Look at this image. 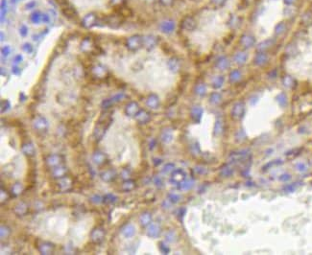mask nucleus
<instances>
[{
  "label": "nucleus",
  "mask_w": 312,
  "mask_h": 255,
  "mask_svg": "<svg viewBox=\"0 0 312 255\" xmlns=\"http://www.w3.org/2000/svg\"><path fill=\"white\" fill-rule=\"evenodd\" d=\"M203 112H204V110L201 107H194V108H192L190 114H191L192 119L195 122H200L203 116Z\"/></svg>",
  "instance_id": "dca6fc26"
},
{
  "label": "nucleus",
  "mask_w": 312,
  "mask_h": 255,
  "mask_svg": "<svg viewBox=\"0 0 312 255\" xmlns=\"http://www.w3.org/2000/svg\"><path fill=\"white\" fill-rule=\"evenodd\" d=\"M168 199L170 201L172 202H178L179 201V199H180V197H179L178 195L176 194H169L168 195Z\"/></svg>",
  "instance_id": "3c124183"
},
{
  "label": "nucleus",
  "mask_w": 312,
  "mask_h": 255,
  "mask_svg": "<svg viewBox=\"0 0 312 255\" xmlns=\"http://www.w3.org/2000/svg\"><path fill=\"white\" fill-rule=\"evenodd\" d=\"M1 52H2V55L6 57V56H8V55L11 53V48H10L9 46H4V47L2 48Z\"/></svg>",
  "instance_id": "6e6d98bb"
},
{
  "label": "nucleus",
  "mask_w": 312,
  "mask_h": 255,
  "mask_svg": "<svg viewBox=\"0 0 312 255\" xmlns=\"http://www.w3.org/2000/svg\"><path fill=\"white\" fill-rule=\"evenodd\" d=\"M125 2H126V0H111V5L114 8H116V7H119V6L125 5Z\"/></svg>",
  "instance_id": "a19ab883"
},
{
  "label": "nucleus",
  "mask_w": 312,
  "mask_h": 255,
  "mask_svg": "<svg viewBox=\"0 0 312 255\" xmlns=\"http://www.w3.org/2000/svg\"><path fill=\"white\" fill-rule=\"evenodd\" d=\"M285 31H286V25H285V23L281 22V23L276 25V27H275V34L276 35L280 36V35L283 34Z\"/></svg>",
  "instance_id": "2f4dec72"
},
{
  "label": "nucleus",
  "mask_w": 312,
  "mask_h": 255,
  "mask_svg": "<svg viewBox=\"0 0 312 255\" xmlns=\"http://www.w3.org/2000/svg\"><path fill=\"white\" fill-rule=\"evenodd\" d=\"M158 42V37L154 35H147L143 37V46L147 50L154 49Z\"/></svg>",
  "instance_id": "1a4fd4ad"
},
{
  "label": "nucleus",
  "mask_w": 312,
  "mask_h": 255,
  "mask_svg": "<svg viewBox=\"0 0 312 255\" xmlns=\"http://www.w3.org/2000/svg\"><path fill=\"white\" fill-rule=\"evenodd\" d=\"M105 22L111 28H118V27H120L123 22V17L115 12L114 15H109L106 16Z\"/></svg>",
  "instance_id": "7ed1b4c3"
},
{
  "label": "nucleus",
  "mask_w": 312,
  "mask_h": 255,
  "mask_svg": "<svg viewBox=\"0 0 312 255\" xmlns=\"http://www.w3.org/2000/svg\"><path fill=\"white\" fill-rule=\"evenodd\" d=\"M134 187H135V184L132 181H128L124 184V188L126 189V190H132Z\"/></svg>",
  "instance_id": "5fc2aeb1"
},
{
  "label": "nucleus",
  "mask_w": 312,
  "mask_h": 255,
  "mask_svg": "<svg viewBox=\"0 0 312 255\" xmlns=\"http://www.w3.org/2000/svg\"><path fill=\"white\" fill-rule=\"evenodd\" d=\"M36 4H37L36 1H31V2H29V3L26 4V8H27V9H32V8H34V7H35Z\"/></svg>",
  "instance_id": "052dcab7"
},
{
  "label": "nucleus",
  "mask_w": 312,
  "mask_h": 255,
  "mask_svg": "<svg viewBox=\"0 0 312 255\" xmlns=\"http://www.w3.org/2000/svg\"><path fill=\"white\" fill-rule=\"evenodd\" d=\"M167 65H168V68L172 72H178L179 69H180V67H181L180 62H179L176 58H171L167 62Z\"/></svg>",
  "instance_id": "4be33fe9"
},
{
  "label": "nucleus",
  "mask_w": 312,
  "mask_h": 255,
  "mask_svg": "<svg viewBox=\"0 0 312 255\" xmlns=\"http://www.w3.org/2000/svg\"><path fill=\"white\" fill-rule=\"evenodd\" d=\"M268 62V56L264 53V52H258V53L255 56L254 58V63L257 66H263L267 63Z\"/></svg>",
  "instance_id": "9b49d317"
},
{
  "label": "nucleus",
  "mask_w": 312,
  "mask_h": 255,
  "mask_svg": "<svg viewBox=\"0 0 312 255\" xmlns=\"http://www.w3.org/2000/svg\"><path fill=\"white\" fill-rule=\"evenodd\" d=\"M126 46L131 51H137L143 46V37L139 35H134L130 37L127 42H126Z\"/></svg>",
  "instance_id": "f03ea898"
},
{
  "label": "nucleus",
  "mask_w": 312,
  "mask_h": 255,
  "mask_svg": "<svg viewBox=\"0 0 312 255\" xmlns=\"http://www.w3.org/2000/svg\"><path fill=\"white\" fill-rule=\"evenodd\" d=\"M241 78H242V73L240 72V70L234 69V70L230 71V76H229V80H230V83H234L239 82L241 80Z\"/></svg>",
  "instance_id": "412c9836"
},
{
  "label": "nucleus",
  "mask_w": 312,
  "mask_h": 255,
  "mask_svg": "<svg viewBox=\"0 0 312 255\" xmlns=\"http://www.w3.org/2000/svg\"><path fill=\"white\" fill-rule=\"evenodd\" d=\"M235 139H236V141H243V140L245 139V134H244V133H243V130H242V129L239 130V132H238V133H236V135H235Z\"/></svg>",
  "instance_id": "09e8293b"
},
{
  "label": "nucleus",
  "mask_w": 312,
  "mask_h": 255,
  "mask_svg": "<svg viewBox=\"0 0 312 255\" xmlns=\"http://www.w3.org/2000/svg\"><path fill=\"white\" fill-rule=\"evenodd\" d=\"M207 92V87L204 83H199L195 87V93L199 96H204Z\"/></svg>",
  "instance_id": "72a5a7b5"
},
{
  "label": "nucleus",
  "mask_w": 312,
  "mask_h": 255,
  "mask_svg": "<svg viewBox=\"0 0 312 255\" xmlns=\"http://www.w3.org/2000/svg\"><path fill=\"white\" fill-rule=\"evenodd\" d=\"M181 27L185 30V31H187V32H192V31H194L197 27V22L196 20L194 19V17H192L190 16H184L183 19H182V21H181Z\"/></svg>",
  "instance_id": "20e7f679"
},
{
  "label": "nucleus",
  "mask_w": 312,
  "mask_h": 255,
  "mask_svg": "<svg viewBox=\"0 0 312 255\" xmlns=\"http://www.w3.org/2000/svg\"><path fill=\"white\" fill-rule=\"evenodd\" d=\"M49 20H50L49 16L46 15V14H42V21L43 23H47V22H49Z\"/></svg>",
  "instance_id": "bf43d9fd"
},
{
  "label": "nucleus",
  "mask_w": 312,
  "mask_h": 255,
  "mask_svg": "<svg viewBox=\"0 0 312 255\" xmlns=\"http://www.w3.org/2000/svg\"><path fill=\"white\" fill-rule=\"evenodd\" d=\"M227 0H210V3L216 8H221L226 4Z\"/></svg>",
  "instance_id": "58836bf2"
},
{
  "label": "nucleus",
  "mask_w": 312,
  "mask_h": 255,
  "mask_svg": "<svg viewBox=\"0 0 312 255\" xmlns=\"http://www.w3.org/2000/svg\"><path fill=\"white\" fill-rule=\"evenodd\" d=\"M224 81H225V79H224L223 76H216L215 78L212 79L211 87H213L214 89L220 88V87H222V86L224 84Z\"/></svg>",
  "instance_id": "5701e85b"
},
{
  "label": "nucleus",
  "mask_w": 312,
  "mask_h": 255,
  "mask_svg": "<svg viewBox=\"0 0 312 255\" xmlns=\"http://www.w3.org/2000/svg\"><path fill=\"white\" fill-rule=\"evenodd\" d=\"M302 20L303 23H311L312 22V14L311 12H305V14L303 15V18H302Z\"/></svg>",
  "instance_id": "ea45409f"
},
{
  "label": "nucleus",
  "mask_w": 312,
  "mask_h": 255,
  "mask_svg": "<svg viewBox=\"0 0 312 255\" xmlns=\"http://www.w3.org/2000/svg\"><path fill=\"white\" fill-rule=\"evenodd\" d=\"M114 12H116V14L121 16L122 17H127V16L129 17V16H132V11L129 7H126L125 5L119 6V7H116V8H114Z\"/></svg>",
  "instance_id": "f8f14e48"
},
{
  "label": "nucleus",
  "mask_w": 312,
  "mask_h": 255,
  "mask_svg": "<svg viewBox=\"0 0 312 255\" xmlns=\"http://www.w3.org/2000/svg\"><path fill=\"white\" fill-rule=\"evenodd\" d=\"M22 151H23V153L26 154L33 155V154H34V152H35V149H34V147H33V145L29 144V145H25V146L23 147Z\"/></svg>",
  "instance_id": "e433bc0d"
},
{
  "label": "nucleus",
  "mask_w": 312,
  "mask_h": 255,
  "mask_svg": "<svg viewBox=\"0 0 312 255\" xmlns=\"http://www.w3.org/2000/svg\"><path fill=\"white\" fill-rule=\"evenodd\" d=\"M18 1H19V0H12V2H13V3H17Z\"/></svg>",
  "instance_id": "69168bd1"
},
{
  "label": "nucleus",
  "mask_w": 312,
  "mask_h": 255,
  "mask_svg": "<svg viewBox=\"0 0 312 255\" xmlns=\"http://www.w3.org/2000/svg\"><path fill=\"white\" fill-rule=\"evenodd\" d=\"M22 50L24 52H26V53L30 54V53H32V51H33V46L30 43H25L22 46Z\"/></svg>",
  "instance_id": "de8ad7c7"
},
{
  "label": "nucleus",
  "mask_w": 312,
  "mask_h": 255,
  "mask_svg": "<svg viewBox=\"0 0 312 255\" xmlns=\"http://www.w3.org/2000/svg\"><path fill=\"white\" fill-rule=\"evenodd\" d=\"M98 22V17L93 12H90V14H88L87 16H85L84 18L82 19V25L84 26L85 28H91L95 26Z\"/></svg>",
  "instance_id": "423d86ee"
},
{
  "label": "nucleus",
  "mask_w": 312,
  "mask_h": 255,
  "mask_svg": "<svg viewBox=\"0 0 312 255\" xmlns=\"http://www.w3.org/2000/svg\"><path fill=\"white\" fill-rule=\"evenodd\" d=\"M295 188H296L295 184H288V185L283 187V190L286 191V192H293L295 190Z\"/></svg>",
  "instance_id": "864d4df0"
},
{
  "label": "nucleus",
  "mask_w": 312,
  "mask_h": 255,
  "mask_svg": "<svg viewBox=\"0 0 312 255\" xmlns=\"http://www.w3.org/2000/svg\"><path fill=\"white\" fill-rule=\"evenodd\" d=\"M93 72L95 73L96 76H100V75H104V74H105L106 70H105V68L102 67V66H97V67H95V68L93 69Z\"/></svg>",
  "instance_id": "37998d69"
},
{
  "label": "nucleus",
  "mask_w": 312,
  "mask_h": 255,
  "mask_svg": "<svg viewBox=\"0 0 312 255\" xmlns=\"http://www.w3.org/2000/svg\"><path fill=\"white\" fill-rule=\"evenodd\" d=\"M223 129H224V124L222 122V120H217L215 122L214 125V134L215 135H219L223 133Z\"/></svg>",
  "instance_id": "c756f323"
},
{
  "label": "nucleus",
  "mask_w": 312,
  "mask_h": 255,
  "mask_svg": "<svg viewBox=\"0 0 312 255\" xmlns=\"http://www.w3.org/2000/svg\"><path fill=\"white\" fill-rule=\"evenodd\" d=\"M138 112H139V107L137 103L136 102H131L130 104H127V107H126V113L130 116H134V115L136 116Z\"/></svg>",
  "instance_id": "2eb2a0df"
},
{
  "label": "nucleus",
  "mask_w": 312,
  "mask_h": 255,
  "mask_svg": "<svg viewBox=\"0 0 312 255\" xmlns=\"http://www.w3.org/2000/svg\"><path fill=\"white\" fill-rule=\"evenodd\" d=\"M146 104L151 108H157L160 106V99L156 94H151L146 100Z\"/></svg>",
  "instance_id": "4468645a"
},
{
  "label": "nucleus",
  "mask_w": 312,
  "mask_h": 255,
  "mask_svg": "<svg viewBox=\"0 0 312 255\" xmlns=\"http://www.w3.org/2000/svg\"><path fill=\"white\" fill-rule=\"evenodd\" d=\"M3 37H4V35H3V33H1V41H3V40H4Z\"/></svg>",
  "instance_id": "338daca9"
},
{
  "label": "nucleus",
  "mask_w": 312,
  "mask_h": 255,
  "mask_svg": "<svg viewBox=\"0 0 312 255\" xmlns=\"http://www.w3.org/2000/svg\"><path fill=\"white\" fill-rule=\"evenodd\" d=\"M136 118L139 123L144 124V123H147L150 120L151 116L147 112H146V110H139V112H137V114L136 115Z\"/></svg>",
  "instance_id": "aec40b11"
},
{
  "label": "nucleus",
  "mask_w": 312,
  "mask_h": 255,
  "mask_svg": "<svg viewBox=\"0 0 312 255\" xmlns=\"http://www.w3.org/2000/svg\"><path fill=\"white\" fill-rule=\"evenodd\" d=\"M282 83L285 87L287 88H291L292 87L294 86V79L290 76H285L282 79Z\"/></svg>",
  "instance_id": "f704fd0d"
},
{
  "label": "nucleus",
  "mask_w": 312,
  "mask_h": 255,
  "mask_svg": "<svg viewBox=\"0 0 312 255\" xmlns=\"http://www.w3.org/2000/svg\"><path fill=\"white\" fill-rule=\"evenodd\" d=\"M173 139V133L171 129H165L163 130V133H161V140L164 143H169Z\"/></svg>",
  "instance_id": "b1692460"
},
{
  "label": "nucleus",
  "mask_w": 312,
  "mask_h": 255,
  "mask_svg": "<svg viewBox=\"0 0 312 255\" xmlns=\"http://www.w3.org/2000/svg\"><path fill=\"white\" fill-rule=\"evenodd\" d=\"M160 233H161V229H160V227H158V225H156V224H152L149 226L148 230H147V235H148L149 237H151V238H157V237H158Z\"/></svg>",
  "instance_id": "6ab92c4d"
},
{
  "label": "nucleus",
  "mask_w": 312,
  "mask_h": 255,
  "mask_svg": "<svg viewBox=\"0 0 312 255\" xmlns=\"http://www.w3.org/2000/svg\"><path fill=\"white\" fill-rule=\"evenodd\" d=\"M276 99H277V102L278 103V104H280L281 107L284 108V107L287 106V97H286V95H285L283 92L278 94L277 96Z\"/></svg>",
  "instance_id": "cd10ccee"
},
{
  "label": "nucleus",
  "mask_w": 312,
  "mask_h": 255,
  "mask_svg": "<svg viewBox=\"0 0 312 255\" xmlns=\"http://www.w3.org/2000/svg\"><path fill=\"white\" fill-rule=\"evenodd\" d=\"M56 2L60 6L61 11L65 17H67L70 20H76L79 17L76 9L68 0H56Z\"/></svg>",
  "instance_id": "f257e3e1"
},
{
  "label": "nucleus",
  "mask_w": 312,
  "mask_h": 255,
  "mask_svg": "<svg viewBox=\"0 0 312 255\" xmlns=\"http://www.w3.org/2000/svg\"><path fill=\"white\" fill-rule=\"evenodd\" d=\"M193 183H194L193 180H187L185 179L184 181H183L181 183L180 188L183 189V190H188V189H190L192 186H193Z\"/></svg>",
  "instance_id": "c9c22d12"
},
{
  "label": "nucleus",
  "mask_w": 312,
  "mask_h": 255,
  "mask_svg": "<svg viewBox=\"0 0 312 255\" xmlns=\"http://www.w3.org/2000/svg\"><path fill=\"white\" fill-rule=\"evenodd\" d=\"M232 174H234V169L230 168V166L224 167L220 172V175L223 176V178H229V176L232 175Z\"/></svg>",
  "instance_id": "473e14b6"
},
{
  "label": "nucleus",
  "mask_w": 312,
  "mask_h": 255,
  "mask_svg": "<svg viewBox=\"0 0 312 255\" xmlns=\"http://www.w3.org/2000/svg\"><path fill=\"white\" fill-rule=\"evenodd\" d=\"M240 44L245 49L252 48L256 44V38L254 36H252L250 34H244L240 37Z\"/></svg>",
  "instance_id": "6e6552de"
},
{
  "label": "nucleus",
  "mask_w": 312,
  "mask_h": 255,
  "mask_svg": "<svg viewBox=\"0 0 312 255\" xmlns=\"http://www.w3.org/2000/svg\"><path fill=\"white\" fill-rule=\"evenodd\" d=\"M247 58H248V56L246 53H244V52H238V53H236L234 56V62L238 65H243L247 62Z\"/></svg>",
  "instance_id": "a211bd4d"
},
{
  "label": "nucleus",
  "mask_w": 312,
  "mask_h": 255,
  "mask_svg": "<svg viewBox=\"0 0 312 255\" xmlns=\"http://www.w3.org/2000/svg\"><path fill=\"white\" fill-rule=\"evenodd\" d=\"M136 230H135V227L132 226V225H127L125 228H123V230H122V234L124 235L125 237H132V236H134V234H135Z\"/></svg>",
  "instance_id": "a878e982"
},
{
  "label": "nucleus",
  "mask_w": 312,
  "mask_h": 255,
  "mask_svg": "<svg viewBox=\"0 0 312 255\" xmlns=\"http://www.w3.org/2000/svg\"><path fill=\"white\" fill-rule=\"evenodd\" d=\"M151 221H152V217H151V215L149 213H144L140 216V219H139V221H140V224L143 225V226H146V225H150L151 223Z\"/></svg>",
  "instance_id": "bb28decb"
},
{
  "label": "nucleus",
  "mask_w": 312,
  "mask_h": 255,
  "mask_svg": "<svg viewBox=\"0 0 312 255\" xmlns=\"http://www.w3.org/2000/svg\"><path fill=\"white\" fill-rule=\"evenodd\" d=\"M175 22L173 20H165L162 21L160 25V29L162 33H165V34H170L174 30H175Z\"/></svg>",
  "instance_id": "9d476101"
},
{
  "label": "nucleus",
  "mask_w": 312,
  "mask_h": 255,
  "mask_svg": "<svg viewBox=\"0 0 312 255\" xmlns=\"http://www.w3.org/2000/svg\"><path fill=\"white\" fill-rule=\"evenodd\" d=\"M290 179H291V175H288V174H284V175H281L280 176V180L281 181H288Z\"/></svg>",
  "instance_id": "4d7b16f0"
},
{
  "label": "nucleus",
  "mask_w": 312,
  "mask_h": 255,
  "mask_svg": "<svg viewBox=\"0 0 312 255\" xmlns=\"http://www.w3.org/2000/svg\"><path fill=\"white\" fill-rule=\"evenodd\" d=\"M175 168V165L173 164V163H168V164H166L164 166V169H163V172L164 173H168V172H171L172 170H173Z\"/></svg>",
  "instance_id": "8fccbe9b"
},
{
  "label": "nucleus",
  "mask_w": 312,
  "mask_h": 255,
  "mask_svg": "<svg viewBox=\"0 0 312 255\" xmlns=\"http://www.w3.org/2000/svg\"><path fill=\"white\" fill-rule=\"evenodd\" d=\"M6 0H1V5H0V10H1V22L4 21V17L6 16Z\"/></svg>",
  "instance_id": "4c0bfd02"
},
{
  "label": "nucleus",
  "mask_w": 312,
  "mask_h": 255,
  "mask_svg": "<svg viewBox=\"0 0 312 255\" xmlns=\"http://www.w3.org/2000/svg\"><path fill=\"white\" fill-rule=\"evenodd\" d=\"M221 100H222V95L220 93H218V92L211 93V95L209 97V102L212 104H218L219 103L221 102Z\"/></svg>",
  "instance_id": "c85d7f7f"
},
{
  "label": "nucleus",
  "mask_w": 312,
  "mask_h": 255,
  "mask_svg": "<svg viewBox=\"0 0 312 255\" xmlns=\"http://www.w3.org/2000/svg\"><path fill=\"white\" fill-rule=\"evenodd\" d=\"M296 168L299 172H305L307 170V165L304 164L303 162H300V163H298V164L296 165Z\"/></svg>",
  "instance_id": "c03bdc74"
},
{
  "label": "nucleus",
  "mask_w": 312,
  "mask_h": 255,
  "mask_svg": "<svg viewBox=\"0 0 312 255\" xmlns=\"http://www.w3.org/2000/svg\"><path fill=\"white\" fill-rule=\"evenodd\" d=\"M160 250H161V251L163 254H167V253L169 252V247L165 246L163 243H161V244H160Z\"/></svg>",
  "instance_id": "603ef678"
},
{
  "label": "nucleus",
  "mask_w": 312,
  "mask_h": 255,
  "mask_svg": "<svg viewBox=\"0 0 312 255\" xmlns=\"http://www.w3.org/2000/svg\"><path fill=\"white\" fill-rule=\"evenodd\" d=\"M165 238H166V241L167 242H174L175 239H176V234L174 231H169L166 233V235H165Z\"/></svg>",
  "instance_id": "79ce46f5"
},
{
  "label": "nucleus",
  "mask_w": 312,
  "mask_h": 255,
  "mask_svg": "<svg viewBox=\"0 0 312 255\" xmlns=\"http://www.w3.org/2000/svg\"><path fill=\"white\" fill-rule=\"evenodd\" d=\"M19 34H20V36H22V37L27 36V34H28V28L26 27L24 24H22L20 27H19Z\"/></svg>",
  "instance_id": "a18cd8bd"
},
{
  "label": "nucleus",
  "mask_w": 312,
  "mask_h": 255,
  "mask_svg": "<svg viewBox=\"0 0 312 255\" xmlns=\"http://www.w3.org/2000/svg\"><path fill=\"white\" fill-rule=\"evenodd\" d=\"M215 66L220 70H226L230 67V61L226 57H220L215 62Z\"/></svg>",
  "instance_id": "ddd939ff"
},
{
  "label": "nucleus",
  "mask_w": 312,
  "mask_h": 255,
  "mask_svg": "<svg viewBox=\"0 0 312 255\" xmlns=\"http://www.w3.org/2000/svg\"><path fill=\"white\" fill-rule=\"evenodd\" d=\"M274 40H266V41H261L259 44L256 46V50L257 52H265L267 49H269L271 46H273V44H274Z\"/></svg>",
  "instance_id": "f3484780"
},
{
  "label": "nucleus",
  "mask_w": 312,
  "mask_h": 255,
  "mask_svg": "<svg viewBox=\"0 0 312 255\" xmlns=\"http://www.w3.org/2000/svg\"><path fill=\"white\" fill-rule=\"evenodd\" d=\"M245 114V104L243 102H237L231 108V115L235 119H241Z\"/></svg>",
  "instance_id": "39448f33"
},
{
  "label": "nucleus",
  "mask_w": 312,
  "mask_h": 255,
  "mask_svg": "<svg viewBox=\"0 0 312 255\" xmlns=\"http://www.w3.org/2000/svg\"><path fill=\"white\" fill-rule=\"evenodd\" d=\"M12 72H13L14 74H19V73H20V69H19L17 66H14V67H13Z\"/></svg>",
  "instance_id": "e2e57ef3"
},
{
  "label": "nucleus",
  "mask_w": 312,
  "mask_h": 255,
  "mask_svg": "<svg viewBox=\"0 0 312 255\" xmlns=\"http://www.w3.org/2000/svg\"><path fill=\"white\" fill-rule=\"evenodd\" d=\"M158 1H160V3L162 6H164V7H170V6L174 4L175 0H158Z\"/></svg>",
  "instance_id": "49530a36"
},
{
  "label": "nucleus",
  "mask_w": 312,
  "mask_h": 255,
  "mask_svg": "<svg viewBox=\"0 0 312 255\" xmlns=\"http://www.w3.org/2000/svg\"><path fill=\"white\" fill-rule=\"evenodd\" d=\"M154 182H155V184L158 186V187H162V180L160 179V178H158V176H157V178H155V179H154Z\"/></svg>",
  "instance_id": "13d9d810"
},
{
  "label": "nucleus",
  "mask_w": 312,
  "mask_h": 255,
  "mask_svg": "<svg viewBox=\"0 0 312 255\" xmlns=\"http://www.w3.org/2000/svg\"><path fill=\"white\" fill-rule=\"evenodd\" d=\"M185 179H187V174H185L182 169H178V170H175L173 174H172L170 181H171V183H173V184H181Z\"/></svg>",
  "instance_id": "0eeeda50"
},
{
  "label": "nucleus",
  "mask_w": 312,
  "mask_h": 255,
  "mask_svg": "<svg viewBox=\"0 0 312 255\" xmlns=\"http://www.w3.org/2000/svg\"><path fill=\"white\" fill-rule=\"evenodd\" d=\"M42 14H41L39 12H34L33 14L31 15L30 16V20L33 22V23H35V24H38L39 22L42 21Z\"/></svg>",
  "instance_id": "7c9ffc66"
},
{
  "label": "nucleus",
  "mask_w": 312,
  "mask_h": 255,
  "mask_svg": "<svg viewBox=\"0 0 312 255\" xmlns=\"http://www.w3.org/2000/svg\"><path fill=\"white\" fill-rule=\"evenodd\" d=\"M284 3L285 4H287V5H292V4H294L296 2V0H283Z\"/></svg>",
  "instance_id": "0e129e2a"
},
{
  "label": "nucleus",
  "mask_w": 312,
  "mask_h": 255,
  "mask_svg": "<svg viewBox=\"0 0 312 255\" xmlns=\"http://www.w3.org/2000/svg\"><path fill=\"white\" fill-rule=\"evenodd\" d=\"M34 126H35V128H37L38 129H43L47 126V122H46V120L43 118V117H38L34 122Z\"/></svg>",
  "instance_id": "393cba45"
},
{
  "label": "nucleus",
  "mask_w": 312,
  "mask_h": 255,
  "mask_svg": "<svg viewBox=\"0 0 312 255\" xmlns=\"http://www.w3.org/2000/svg\"><path fill=\"white\" fill-rule=\"evenodd\" d=\"M22 61V57L20 56V55H17V56H16L15 57V58H14V62H15V63H18V62H20Z\"/></svg>",
  "instance_id": "680f3d73"
}]
</instances>
